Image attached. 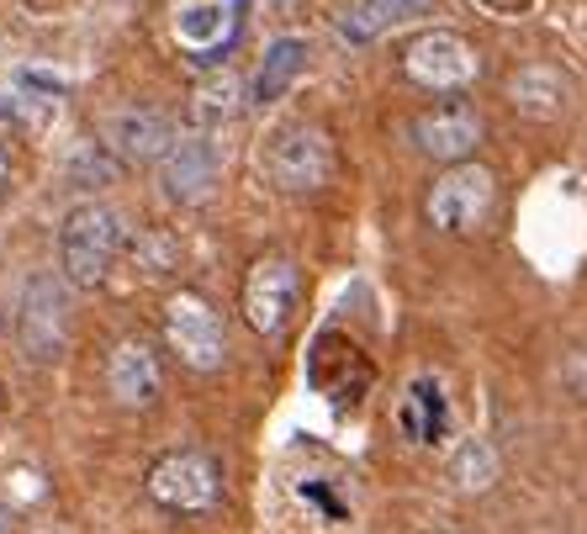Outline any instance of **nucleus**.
Listing matches in <instances>:
<instances>
[{"label":"nucleus","mask_w":587,"mask_h":534,"mask_svg":"<svg viewBox=\"0 0 587 534\" xmlns=\"http://www.w3.org/2000/svg\"><path fill=\"white\" fill-rule=\"evenodd\" d=\"M123 249L127 228L117 218V207H106V201H80L59 228V265H64V281L80 292L101 286L112 275V265L123 260Z\"/></svg>","instance_id":"obj_1"},{"label":"nucleus","mask_w":587,"mask_h":534,"mask_svg":"<svg viewBox=\"0 0 587 534\" xmlns=\"http://www.w3.org/2000/svg\"><path fill=\"white\" fill-rule=\"evenodd\" d=\"M260 165H265V180L275 191L307 196V191H323V186H328V175H334V144H328V133L313 127V122H286V127L270 133Z\"/></svg>","instance_id":"obj_2"},{"label":"nucleus","mask_w":587,"mask_h":534,"mask_svg":"<svg viewBox=\"0 0 587 534\" xmlns=\"http://www.w3.org/2000/svg\"><path fill=\"white\" fill-rule=\"evenodd\" d=\"M148 492L175 513H212L222 503V471L201 450H170L148 471Z\"/></svg>","instance_id":"obj_3"},{"label":"nucleus","mask_w":587,"mask_h":534,"mask_svg":"<svg viewBox=\"0 0 587 534\" xmlns=\"http://www.w3.org/2000/svg\"><path fill=\"white\" fill-rule=\"evenodd\" d=\"M497 207V180L482 165H450L429 191V218L444 233H476Z\"/></svg>","instance_id":"obj_4"},{"label":"nucleus","mask_w":587,"mask_h":534,"mask_svg":"<svg viewBox=\"0 0 587 534\" xmlns=\"http://www.w3.org/2000/svg\"><path fill=\"white\" fill-rule=\"evenodd\" d=\"M17 339L27 360H59L70 339V296L59 286V275H27L22 307H17Z\"/></svg>","instance_id":"obj_5"},{"label":"nucleus","mask_w":587,"mask_h":534,"mask_svg":"<svg viewBox=\"0 0 587 534\" xmlns=\"http://www.w3.org/2000/svg\"><path fill=\"white\" fill-rule=\"evenodd\" d=\"M165 339L191 370H218L222 355H228V334H222L218 307L196 292H175L165 302Z\"/></svg>","instance_id":"obj_6"},{"label":"nucleus","mask_w":587,"mask_h":534,"mask_svg":"<svg viewBox=\"0 0 587 534\" xmlns=\"http://www.w3.org/2000/svg\"><path fill=\"white\" fill-rule=\"evenodd\" d=\"M296 292H302V275L286 254H260L244 275V317L254 334H281L296 313Z\"/></svg>","instance_id":"obj_7"},{"label":"nucleus","mask_w":587,"mask_h":534,"mask_svg":"<svg viewBox=\"0 0 587 534\" xmlns=\"http://www.w3.org/2000/svg\"><path fill=\"white\" fill-rule=\"evenodd\" d=\"M402 70H408V80L429 85V91H465L476 80V70H482V59L455 32H423V38L408 43Z\"/></svg>","instance_id":"obj_8"},{"label":"nucleus","mask_w":587,"mask_h":534,"mask_svg":"<svg viewBox=\"0 0 587 534\" xmlns=\"http://www.w3.org/2000/svg\"><path fill=\"white\" fill-rule=\"evenodd\" d=\"M222 175V159H218V144L212 138H180V144L159 159V186L170 201L180 207H196V201H207L212 186H218Z\"/></svg>","instance_id":"obj_9"},{"label":"nucleus","mask_w":587,"mask_h":534,"mask_svg":"<svg viewBox=\"0 0 587 534\" xmlns=\"http://www.w3.org/2000/svg\"><path fill=\"white\" fill-rule=\"evenodd\" d=\"M239 11L244 0H186L175 11V32L186 53H196V64H218V53H228V43L239 38Z\"/></svg>","instance_id":"obj_10"},{"label":"nucleus","mask_w":587,"mask_h":534,"mask_svg":"<svg viewBox=\"0 0 587 534\" xmlns=\"http://www.w3.org/2000/svg\"><path fill=\"white\" fill-rule=\"evenodd\" d=\"M106 391L117 397V408H154L159 391H165L159 355L144 339H123L106 360Z\"/></svg>","instance_id":"obj_11"},{"label":"nucleus","mask_w":587,"mask_h":534,"mask_svg":"<svg viewBox=\"0 0 587 534\" xmlns=\"http://www.w3.org/2000/svg\"><path fill=\"white\" fill-rule=\"evenodd\" d=\"M482 117L471 106H440V112H423L413 122V144L429 154V159H444V165H465V154L482 144Z\"/></svg>","instance_id":"obj_12"},{"label":"nucleus","mask_w":587,"mask_h":534,"mask_svg":"<svg viewBox=\"0 0 587 534\" xmlns=\"http://www.w3.org/2000/svg\"><path fill=\"white\" fill-rule=\"evenodd\" d=\"M175 144H180V133H175V122L165 112L127 106V112L112 117V148H117V159H127V165H159Z\"/></svg>","instance_id":"obj_13"},{"label":"nucleus","mask_w":587,"mask_h":534,"mask_svg":"<svg viewBox=\"0 0 587 534\" xmlns=\"http://www.w3.org/2000/svg\"><path fill=\"white\" fill-rule=\"evenodd\" d=\"M397 429L413 444H440L450 434V402H444L440 376H413L402 402H397Z\"/></svg>","instance_id":"obj_14"},{"label":"nucleus","mask_w":587,"mask_h":534,"mask_svg":"<svg viewBox=\"0 0 587 534\" xmlns=\"http://www.w3.org/2000/svg\"><path fill=\"white\" fill-rule=\"evenodd\" d=\"M434 0H349L339 11V38L349 43H376L381 32L413 22V17H429Z\"/></svg>","instance_id":"obj_15"},{"label":"nucleus","mask_w":587,"mask_h":534,"mask_svg":"<svg viewBox=\"0 0 587 534\" xmlns=\"http://www.w3.org/2000/svg\"><path fill=\"white\" fill-rule=\"evenodd\" d=\"M566 96H572V85H566V74L556 64H524V70L509 80V101H514L524 117H562L566 112Z\"/></svg>","instance_id":"obj_16"},{"label":"nucleus","mask_w":587,"mask_h":534,"mask_svg":"<svg viewBox=\"0 0 587 534\" xmlns=\"http://www.w3.org/2000/svg\"><path fill=\"white\" fill-rule=\"evenodd\" d=\"M302 64H307V43H302V38H281V43L265 53L260 74H254V91H249V101H254V106L281 101L286 91H292V80L302 74Z\"/></svg>","instance_id":"obj_17"},{"label":"nucleus","mask_w":587,"mask_h":534,"mask_svg":"<svg viewBox=\"0 0 587 534\" xmlns=\"http://www.w3.org/2000/svg\"><path fill=\"white\" fill-rule=\"evenodd\" d=\"M450 482L461 486V492H488L497 482V450H492L488 439H465L461 450L450 456Z\"/></svg>","instance_id":"obj_18"},{"label":"nucleus","mask_w":587,"mask_h":534,"mask_svg":"<svg viewBox=\"0 0 587 534\" xmlns=\"http://www.w3.org/2000/svg\"><path fill=\"white\" fill-rule=\"evenodd\" d=\"M196 122L201 127H218V122H228L233 112H239V80L222 70V74H207L201 85H196Z\"/></svg>","instance_id":"obj_19"},{"label":"nucleus","mask_w":587,"mask_h":534,"mask_svg":"<svg viewBox=\"0 0 587 534\" xmlns=\"http://www.w3.org/2000/svg\"><path fill=\"white\" fill-rule=\"evenodd\" d=\"M117 170H123V159H117L106 144H74V154H70V186H80V191H91V186H112V180H117Z\"/></svg>","instance_id":"obj_20"},{"label":"nucleus","mask_w":587,"mask_h":534,"mask_svg":"<svg viewBox=\"0 0 587 534\" xmlns=\"http://www.w3.org/2000/svg\"><path fill=\"white\" fill-rule=\"evenodd\" d=\"M133 254H144V270L148 275H165L175 260V243L165 239V233H144V239L133 243Z\"/></svg>","instance_id":"obj_21"},{"label":"nucleus","mask_w":587,"mask_h":534,"mask_svg":"<svg viewBox=\"0 0 587 534\" xmlns=\"http://www.w3.org/2000/svg\"><path fill=\"white\" fill-rule=\"evenodd\" d=\"M302 498H313V503H318L328 519H344V503H339V498H334V492H328L323 482H307V486H302Z\"/></svg>","instance_id":"obj_22"},{"label":"nucleus","mask_w":587,"mask_h":534,"mask_svg":"<svg viewBox=\"0 0 587 534\" xmlns=\"http://www.w3.org/2000/svg\"><path fill=\"white\" fill-rule=\"evenodd\" d=\"M482 6H488V11H497V17H524L535 0H482Z\"/></svg>","instance_id":"obj_23"},{"label":"nucleus","mask_w":587,"mask_h":534,"mask_svg":"<svg viewBox=\"0 0 587 534\" xmlns=\"http://www.w3.org/2000/svg\"><path fill=\"white\" fill-rule=\"evenodd\" d=\"M6 180H11V148H6V138H0V191H6Z\"/></svg>","instance_id":"obj_24"},{"label":"nucleus","mask_w":587,"mask_h":534,"mask_svg":"<svg viewBox=\"0 0 587 534\" xmlns=\"http://www.w3.org/2000/svg\"><path fill=\"white\" fill-rule=\"evenodd\" d=\"M22 6H27V11H38V17H49V11L59 6V0H22Z\"/></svg>","instance_id":"obj_25"},{"label":"nucleus","mask_w":587,"mask_h":534,"mask_svg":"<svg viewBox=\"0 0 587 534\" xmlns=\"http://www.w3.org/2000/svg\"><path fill=\"white\" fill-rule=\"evenodd\" d=\"M0 534H11V513L0 509Z\"/></svg>","instance_id":"obj_26"}]
</instances>
